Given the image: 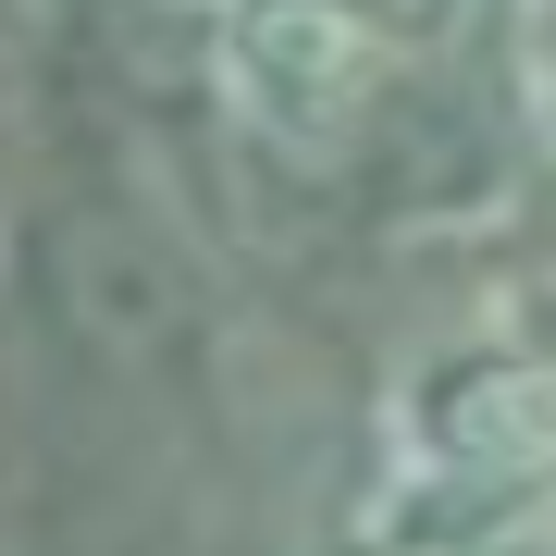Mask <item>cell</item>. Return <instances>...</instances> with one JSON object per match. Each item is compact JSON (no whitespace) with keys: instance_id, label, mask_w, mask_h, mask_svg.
I'll return each mask as SVG.
<instances>
[{"instance_id":"cell-4","label":"cell","mask_w":556,"mask_h":556,"mask_svg":"<svg viewBox=\"0 0 556 556\" xmlns=\"http://www.w3.org/2000/svg\"><path fill=\"white\" fill-rule=\"evenodd\" d=\"M544 112H556V38H544Z\"/></svg>"},{"instance_id":"cell-3","label":"cell","mask_w":556,"mask_h":556,"mask_svg":"<svg viewBox=\"0 0 556 556\" xmlns=\"http://www.w3.org/2000/svg\"><path fill=\"white\" fill-rule=\"evenodd\" d=\"M358 556H556V470L544 482H470V470H396Z\"/></svg>"},{"instance_id":"cell-1","label":"cell","mask_w":556,"mask_h":556,"mask_svg":"<svg viewBox=\"0 0 556 556\" xmlns=\"http://www.w3.org/2000/svg\"><path fill=\"white\" fill-rule=\"evenodd\" d=\"M408 470H470V482H544L556 470V358L544 346H433L396 396Z\"/></svg>"},{"instance_id":"cell-5","label":"cell","mask_w":556,"mask_h":556,"mask_svg":"<svg viewBox=\"0 0 556 556\" xmlns=\"http://www.w3.org/2000/svg\"><path fill=\"white\" fill-rule=\"evenodd\" d=\"M532 346H544V358H556V309H544V334H532Z\"/></svg>"},{"instance_id":"cell-2","label":"cell","mask_w":556,"mask_h":556,"mask_svg":"<svg viewBox=\"0 0 556 556\" xmlns=\"http://www.w3.org/2000/svg\"><path fill=\"white\" fill-rule=\"evenodd\" d=\"M223 87L248 100V124L273 137H334L383 75V25L358 0H223L211 25Z\"/></svg>"}]
</instances>
